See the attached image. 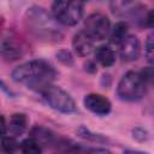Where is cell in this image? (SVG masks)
<instances>
[{
	"mask_svg": "<svg viewBox=\"0 0 154 154\" xmlns=\"http://www.w3.org/2000/svg\"><path fill=\"white\" fill-rule=\"evenodd\" d=\"M25 53V46L22 40L16 36H6L0 45V57L5 61H16Z\"/></svg>",
	"mask_w": 154,
	"mask_h": 154,
	"instance_id": "obj_7",
	"label": "cell"
},
{
	"mask_svg": "<svg viewBox=\"0 0 154 154\" xmlns=\"http://www.w3.org/2000/svg\"><path fill=\"white\" fill-rule=\"evenodd\" d=\"M31 136L35 137L42 146L43 144H53L55 143V136L47 129L42 126H36L31 130Z\"/></svg>",
	"mask_w": 154,
	"mask_h": 154,
	"instance_id": "obj_13",
	"label": "cell"
},
{
	"mask_svg": "<svg viewBox=\"0 0 154 154\" xmlns=\"http://www.w3.org/2000/svg\"><path fill=\"white\" fill-rule=\"evenodd\" d=\"M40 94L42 95V97L45 99V101L55 111L60 112V113H66V114H71V113H76L78 112L77 105L75 102V100L71 97V95L65 91L64 89L53 85L52 83L48 84L47 87H45Z\"/></svg>",
	"mask_w": 154,
	"mask_h": 154,
	"instance_id": "obj_5",
	"label": "cell"
},
{
	"mask_svg": "<svg viewBox=\"0 0 154 154\" xmlns=\"http://www.w3.org/2000/svg\"><path fill=\"white\" fill-rule=\"evenodd\" d=\"M128 30H129L128 23L118 22L114 25V28L112 29V31H111V42L114 43V45H119L125 38V36L129 34Z\"/></svg>",
	"mask_w": 154,
	"mask_h": 154,
	"instance_id": "obj_15",
	"label": "cell"
},
{
	"mask_svg": "<svg viewBox=\"0 0 154 154\" xmlns=\"http://www.w3.org/2000/svg\"><path fill=\"white\" fill-rule=\"evenodd\" d=\"M25 26L29 32L43 42H58L63 38L59 22L45 8L32 6L25 12Z\"/></svg>",
	"mask_w": 154,
	"mask_h": 154,
	"instance_id": "obj_2",
	"label": "cell"
},
{
	"mask_svg": "<svg viewBox=\"0 0 154 154\" xmlns=\"http://www.w3.org/2000/svg\"><path fill=\"white\" fill-rule=\"evenodd\" d=\"M1 147L7 153H14L19 150V143L16 141L14 136H4L1 137Z\"/></svg>",
	"mask_w": 154,
	"mask_h": 154,
	"instance_id": "obj_16",
	"label": "cell"
},
{
	"mask_svg": "<svg viewBox=\"0 0 154 154\" xmlns=\"http://www.w3.org/2000/svg\"><path fill=\"white\" fill-rule=\"evenodd\" d=\"M79 134H81L82 137L88 138V140H93V141H96V142H99V141H105L103 137H101L100 135L91 134V132H90L88 129H85V128H81V129H79Z\"/></svg>",
	"mask_w": 154,
	"mask_h": 154,
	"instance_id": "obj_19",
	"label": "cell"
},
{
	"mask_svg": "<svg viewBox=\"0 0 154 154\" xmlns=\"http://www.w3.org/2000/svg\"><path fill=\"white\" fill-rule=\"evenodd\" d=\"M28 125V118L24 113H14L11 116L8 123H7V132H10L12 136H20Z\"/></svg>",
	"mask_w": 154,
	"mask_h": 154,
	"instance_id": "obj_11",
	"label": "cell"
},
{
	"mask_svg": "<svg viewBox=\"0 0 154 154\" xmlns=\"http://www.w3.org/2000/svg\"><path fill=\"white\" fill-rule=\"evenodd\" d=\"M72 47L77 55L88 57L94 49V40L84 30H81L75 34L72 38Z\"/></svg>",
	"mask_w": 154,
	"mask_h": 154,
	"instance_id": "obj_10",
	"label": "cell"
},
{
	"mask_svg": "<svg viewBox=\"0 0 154 154\" xmlns=\"http://www.w3.org/2000/svg\"><path fill=\"white\" fill-rule=\"evenodd\" d=\"M141 53V43L137 36L126 35L125 38L119 43V54L124 61H134L140 57Z\"/></svg>",
	"mask_w": 154,
	"mask_h": 154,
	"instance_id": "obj_9",
	"label": "cell"
},
{
	"mask_svg": "<svg viewBox=\"0 0 154 154\" xmlns=\"http://www.w3.org/2000/svg\"><path fill=\"white\" fill-rule=\"evenodd\" d=\"M111 30L109 19L102 13H91L84 20V31L95 41L103 40Z\"/></svg>",
	"mask_w": 154,
	"mask_h": 154,
	"instance_id": "obj_6",
	"label": "cell"
},
{
	"mask_svg": "<svg viewBox=\"0 0 154 154\" xmlns=\"http://www.w3.org/2000/svg\"><path fill=\"white\" fill-rule=\"evenodd\" d=\"M83 102L85 108L96 116H107L112 108L111 101L106 96L96 93H90L85 95Z\"/></svg>",
	"mask_w": 154,
	"mask_h": 154,
	"instance_id": "obj_8",
	"label": "cell"
},
{
	"mask_svg": "<svg viewBox=\"0 0 154 154\" xmlns=\"http://www.w3.org/2000/svg\"><path fill=\"white\" fill-rule=\"evenodd\" d=\"M144 54L149 63L153 61V35H149L147 37V41L144 43Z\"/></svg>",
	"mask_w": 154,
	"mask_h": 154,
	"instance_id": "obj_18",
	"label": "cell"
},
{
	"mask_svg": "<svg viewBox=\"0 0 154 154\" xmlns=\"http://www.w3.org/2000/svg\"><path fill=\"white\" fill-rule=\"evenodd\" d=\"M57 59H58L61 64L67 65V66H71V65L73 64V58H72L71 53H70L69 51H66V49L59 51V52L57 53Z\"/></svg>",
	"mask_w": 154,
	"mask_h": 154,
	"instance_id": "obj_17",
	"label": "cell"
},
{
	"mask_svg": "<svg viewBox=\"0 0 154 154\" xmlns=\"http://www.w3.org/2000/svg\"><path fill=\"white\" fill-rule=\"evenodd\" d=\"M53 17L63 25L73 26L83 16L82 0H53L52 4Z\"/></svg>",
	"mask_w": 154,
	"mask_h": 154,
	"instance_id": "obj_4",
	"label": "cell"
},
{
	"mask_svg": "<svg viewBox=\"0 0 154 154\" xmlns=\"http://www.w3.org/2000/svg\"><path fill=\"white\" fill-rule=\"evenodd\" d=\"M55 76L57 71L53 65L42 59L29 60L16 67L12 72V79L14 82L38 93L51 84Z\"/></svg>",
	"mask_w": 154,
	"mask_h": 154,
	"instance_id": "obj_1",
	"label": "cell"
},
{
	"mask_svg": "<svg viewBox=\"0 0 154 154\" xmlns=\"http://www.w3.org/2000/svg\"><path fill=\"white\" fill-rule=\"evenodd\" d=\"M6 132H7V123H6L5 117L0 114V138L4 137Z\"/></svg>",
	"mask_w": 154,
	"mask_h": 154,
	"instance_id": "obj_20",
	"label": "cell"
},
{
	"mask_svg": "<svg viewBox=\"0 0 154 154\" xmlns=\"http://www.w3.org/2000/svg\"><path fill=\"white\" fill-rule=\"evenodd\" d=\"M148 82L143 78L141 72L129 71L119 81L117 94L123 101H138L147 93Z\"/></svg>",
	"mask_w": 154,
	"mask_h": 154,
	"instance_id": "obj_3",
	"label": "cell"
},
{
	"mask_svg": "<svg viewBox=\"0 0 154 154\" xmlns=\"http://www.w3.org/2000/svg\"><path fill=\"white\" fill-rule=\"evenodd\" d=\"M95 59L101 66L109 67L116 61V53L109 46H100L95 51Z\"/></svg>",
	"mask_w": 154,
	"mask_h": 154,
	"instance_id": "obj_12",
	"label": "cell"
},
{
	"mask_svg": "<svg viewBox=\"0 0 154 154\" xmlns=\"http://www.w3.org/2000/svg\"><path fill=\"white\" fill-rule=\"evenodd\" d=\"M82 1H85V0H82Z\"/></svg>",
	"mask_w": 154,
	"mask_h": 154,
	"instance_id": "obj_21",
	"label": "cell"
},
{
	"mask_svg": "<svg viewBox=\"0 0 154 154\" xmlns=\"http://www.w3.org/2000/svg\"><path fill=\"white\" fill-rule=\"evenodd\" d=\"M19 150L25 154H38L42 152V144L35 137L31 136L19 143Z\"/></svg>",
	"mask_w": 154,
	"mask_h": 154,
	"instance_id": "obj_14",
	"label": "cell"
}]
</instances>
